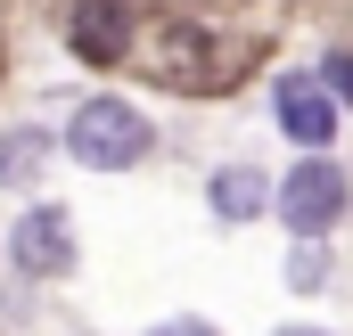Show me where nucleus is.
Segmentation results:
<instances>
[{"label":"nucleus","mask_w":353,"mask_h":336,"mask_svg":"<svg viewBox=\"0 0 353 336\" xmlns=\"http://www.w3.org/2000/svg\"><path fill=\"white\" fill-rule=\"evenodd\" d=\"M148 123H140V107H123V98H90L83 115L66 123V148H74V165L90 172H123V165H140L148 156Z\"/></svg>","instance_id":"f257e3e1"},{"label":"nucleus","mask_w":353,"mask_h":336,"mask_svg":"<svg viewBox=\"0 0 353 336\" xmlns=\"http://www.w3.org/2000/svg\"><path fill=\"white\" fill-rule=\"evenodd\" d=\"M337 213H345V172L329 165V156H304V165L279 180V222L296 238H321Z\"/></svg>","instance_id":"f03ea898"},{"label":"nucleus","mask_w":353,"mask_h":336,"mask_svg":"<svg viewBox=\"0 0 353 336\" xmlns=\"http://www.w3.org/2000/svg\"><path fill=\"white\" fill-rule=\"evenodd\" d=\"M8 254H17L25 279H66V271H74V222H66L58 205H33V213L17 222Z\"/></svg>","instance_id":"7ed1b4c3"},{"label":"nucleus","mask_w":353,"mask_h":336,"mask_svg":"<svg viewBox=\"0 0 353 336\" xmlns=\"http://www.w3.org/2000/svg\"><path fill=\"white\" fill-rule=\"evenodd\" d=\"M279 132L304 140V148H329V140H337V90L288 74V83H279Z\"/></svg>","instance_id":"20e7f679"},{"label":"nucleus","mask_w":353,"mask_h":336,"mask_svg":"<svg viewBox=\"0 0 353 336\" xmlns=\"http://www.w3.org/2000/svg\"><path fill=\"white\" fill-rule=\"evenodd\" d=\"M205 197H214V213H222L230 230H239V222H255L263 205H279V189H271V180H263L255 165H222V172H214V189H205Z\"/></svg>","instance_id":"39448f33"},{"label":"nucleus","mask_w":353,"mask_h":336,"mask_svg":"<svg viewBox=\"0 0 353 336\" xmlns=\"http://www.w3.org/2000/svg\"><path fill=\"white\" fill-rule=\"evenodd\" d=\"M74 50H83V58H123V50H132L123 0H83V8H74Z\"/></svg>","instance_id":"423d86ee"},{"label":"nucleus","mask_w":353,"mask_h":336,"mask_svg":"<svg viewBox=\"0 0 353 336\" xmlns=\"http://www.w3.org/2000/svg\"><path fill=\"white\" fill-rule=\"evenodd\" d=\"M41 165H50V140H41V132H8V140H0V180H8V189H33Z\"/></svg>","instance_id":"0eeeda50"},{"label":"nucleus","mask_w":353,"mask_h":336,"mask_svg":"<svg viewBox=\"0 0 353 336\" xmlns=\"http://www.w3.org/2000/svg\"><path fill=\"white\" fill-rule=\"evenodd\" d=\"M288 279H296V287H321V279H329V246H321V238H304V246L288 254Z\"/></svg>","instance_id":"6e6552de"},{"label":"nucleus","mask_w":353,"mask_h":336,"mask_svg":"<svg viewBox=\"0 0 353 336\" xmlns=\"http://www.w3.org/2000/svg\"><path fill=\"white\" fill-rule=\"evenodd\" d=\"M321 83L337 90V98H353V50H337V58H329V66H321Z\"/></svg>","instance_id":"1a4fd4ad"},{"label":"nucleus","mask_w":353,"mask_h":336,"mask_svg":"<svg viewBox=\"0 0 353 336\" xmlns=\"http://www.w3.org/2000/svg\"><path fill=\"white\" fill-rule=\"evenodd\" d=\"M157 336H214V328H205V320H165Z\"/></svg>","instance_id":"9d476101"},{"label":"nucleus","mask_w":353,"mask_h":336,"mask_svg":"<svg viewBox=\"0 0 353 336\" xmlns=\"http://www.w3.org/2000/svg\"><path fill=\"white\" fill-rule=\"evenodd\" d=\"M279 336H321V328H279Z\"/></svg>","instance_id":"9b49d317"}]
</instances>
